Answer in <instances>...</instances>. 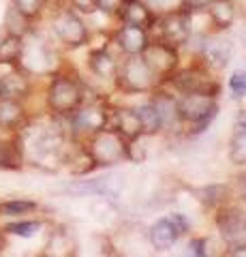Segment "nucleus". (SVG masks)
I'll return each mask as SVG.
<instances>
[{"instance_id": "1", "label": "nucleus", "mask_w": 246, "mask_h": 257, "mask_svg": "<svg viewBox=\"0 0 246 257\" xmlns=\"http://www.w3.org/2000/svg\"><path fill=\"white\" fill-rule=\"evenodd\" d=\"M82 86L71 77H54L47 90V105L56 114H73L82 105Z\"/></svg>"}, {"instance_id": "2", "label": "nucleus", "mask_w": 246, "mask_h": 257, "mask_svg": "<svg viewBox=\"0 0 246 257\" xmlns=\"http://www.w3.org/2000/svg\"><path fill=\"white\" fill-rule=\"evenodd\" d=\"M129 155L124 138L118 131H99L94 133V140L90 144V157L97 165H114Z\"/></svg>"}, {"instance_id": "3", "label": "nucleus", "mask_w": 246, "mask_h": 257, "mask_svg": "<svg viewBox=\"0 0 246 257\" xmlns=\"http://www.w3.org/2000/svg\"><path fill=\"white\" fill-rule=\"evenodd\" d=\"M216 114V96L205 92H186V96L178 103V116L186 122H208Z\"/></svg>"}, {"instance_id": "4", "label": "nucleus", "mask_w": 246, "mask_h": 257, "mask_svg": "<svg viewBox=\"0 0 246 257\" xmlns=\"http://www.w3.org/2000/svg\"><path fill=\"white\" fill-rule=\"evenodd\" d=\"M52 28H54V35L69 47H79L88 41V28H86V24L71 11L58 13L52 22Z\"/></svg>"}, {"instance_id": "5", "label": "nucleus", "mask_w": 246, "mask_h": 257, "mask_svg": "<svg viewBox=\"0 0 246 257\" xmlns=\"http://www.w3.org/2000/svg\"><path fill=\"white\" fill-rule=\"evenodd\" d=\"M141 54H144L141 58L146 60V64L152 69V73L156 77L169 75L178 64V56L173 52V47L165 45V43H148Z\"/></svg>"}, {"instance_id": "6", "label": "nucleus", "mask_w": 246, "mask_h": 257, "mask_svg": "<svg viewBox=\"0 0 246 257\" xmlns=\"http://www.w3.org/2000/svg\"><path fill=\"white\" fill-rule=\"evenodd\" d=\"M188 35H190V20L186 13H182L178 9V11H169L165 15V20L161 22V37L165 45H169V47L184 45Z\"/></svg>"}, {"instance_id": "7", "label": "nucleus", "mask_w": 246, "mask_h": 257, "mask_svg": "<svg viewBox=\"0 0 246 257\" xmlns=\"http://www.w3.org/2000/svg\"><path fill=\"white\" fill-rule=\"evenodd\" d=\"M122 82L133 92H144L156 82V75L146 64L144 58H131L122 67Z\"/></svg>"}, {"instance_id": "8", "label": "nucleus", "mask_w": 246, "mask_h": 257, "mask_svg": "<svg viewBox=\"0 0 246 257\" xmlns=\"http://www.w3.org/2000/svg\"><path fill=\"white\" fill-rule=\"evenodd\" d=\"M216 225L225 240H242L246 236V214L240 208H225L216 214Z\"/></svg>"}, {"instance_id": "9", "label": "nucleus", "mask_w": 246, "mask_h": 257, "mask_svg": "<svg viewBox=\"0 0 246 257\" xmlns=\"http://www.w3.org/2000/svg\"><path fill=\"white\" fill-rule=\"evenodd\" d=\"M176 86L182 92H205L212 96L218 94V82H214L203 71H197V69H188L184 73H180L176 77Z\"/></svg>"}, {"instance_id": "10", "label": "nucleus", "mask_w": 246, "mask_h": 257, "mask_svg": "<svg viewBox=\"0 0 246 257\" xmlns=\"http://www.w3.org/2000/svg\"><path fill=\"white\" fill-rule=\"evenodd\" d=\"M73 126L75 131L82 133H99L105 128L107 124V114L105 109H101L97 105H88V107H77L73 111Z\"/></svg>"}, {"instance_id": "11", "label": "nucleus", "mask_w": 246, "mask_h": 257, "mask_svg": "<svg viewBox=\"0 0 246 257\" xmlns=\"http://www.w3.org/2000/svg\"><path fill=\"white\" fill-rule=\"evenodd\" d=\"M24 122H26V109L22 101L13 96H0V128L18 131Z\"/></svg>"}, {"instance_id": "12", "label": "nucleus", "mask_w": 246, "mask_h": 257, "mask_svg": "<svg viewBox=\"0 0 246 257\" xmlns=\"http://www.w3.org/2000/svg\"><path fill=\"white\" fill-rule=\"evenodd\" d=\"M118 43H120V47L126 54L137 56V54H141L146 50V45L150 41H148L146 28L135 26V24H124V26L120 28V32H118Z\"/></svg>"}, {"instance_id": "13", "label": "nucleus", "mask_w": 246, "mask_h": 257, "mask_svg": "<svg viewBox=\"0 0 246 257\" xmlns=\"http://www.w3.org/2000/svg\"><path fill=\"white\" fill-rule=\"evenodd\" d=\"M180 236V231L176 229V225H173L169 219H161L152 225V229H150V242L156 251H167L176 244V240Z\"/></svg>"}, {"instance_id": "14", "label": "nucleus", "mask_w": 246, "mask_h": 257, "mask_svg": "<svg viewBox=\"0 0 246 257\" xmlns=\"http://www.w3.org/2000/svg\"><path fill=\"white\" fill-rule=\"evenodd\" d=\"M114 122H116V131L120 133L124 140L135 142L141 133H144L141 118L135 109H118L116 116H114Z\"/></svg>"}, {"instance_id": "15", "label": "nucleus", "mask_w": 246, "mask_h": 257, "mask_svg": "<svg viewBox=\"0 0 246 257\" xmlns=\"http://www.w3.org/2000/svg\"><path fill=\"white\" fill-rule=\"evenodd\" d=\"M203 54H205V60H208L212 67L225 69L229 58H231V43H229L227 39H214V41L205 45Z\"/></svg>"}, {"instance_id": "16", "label": "nucleus", "mask_w": 246, "mask_h": 257, "mask_svg": "<svg viewBox=\"0 0 246 257\" xmlns=\"http://www.w3.org/2000/svg\"><path fill=\"white\" fill-rule=\"evenodd\" d=\"M120 15H122L124 24H135V26H141V28H148L150 22H152V13H150L148 7L144 3H139V0L124 3Z\"/></svg>"}, {"instance_id": "17", "label": "nucleus", "mask_w": 246, "mask_h": 257, "mask_svg": "<svg viewBox=\"0 0 246 257\" xmlns=\"http://www.w3.org/2000/svg\"><path fill=\"white\" fill-rule=\"evenodd\" d=\"M75 242H73V238H71L67 231H54L52 238H50V242H47L45 246V255H73L75 251Z\"/></svg>"}, {"instance_id": "18", "label": "nucleus", "mask_w": 246, "mask_h": 257, "mask_svg": "<svg viewBox=\"0 0 246 257\" xmlns=\"http://www.w3.org/2000/svg\"><path fill=\"white\" fill-rule=\"evenodd\" d=\"M210 13L218 28H229L233 24V5L229 0H210Z\"/></svg>"}, {"instance_id": "19", "label": "nucleus", "mask_w": 246, "mask_h": 257, "mask_svg": "<svg viewBox=\"0 0 246 257\" xmlns=\"http://www.w3.org/2000/svg\"><path fill=\"white\" fill-rule=\"evenodd\" d=\"M22 148L15 142H0V170H20Z\"/></svg>"}, {"instance_id": "20", "label": "nucleus", "mask_w": 246, "mask_h": 257, "mask_svg": "<svg viewBox=\"0 0 246 257\" xmlns=\"http://www.w3.org/2000/svg\"><path fill=\"white\" fill-rule=\"evenodd\" d=\"M90 69L103 79L116 77V62L107 52H94L90 56Z\"/></svg>"}, {"instance_id": "21", "label": "nucleus", "mask_w": 246, "mask_h": 257, "mask_svg": "<svg viewBox=\"0 0 246 257\" xmlns=\"http://www.w3.org/2000/svg\"><path fill=\"white\" fill-rule=\"evenodd\" d=\"M154 109H156V116L161 120V126L163 124H171L178 116V103L171 99V96H158V99L152 103Z\"/></svg>"}, {"instance_id": "22", "label": "nucleus", "mask_w": 246, "mask_h": 257, "mask_svg": "<svg viewBox=\"0 0 246 257\" xmlns=\"http://www.w3.org/2000/svg\"><path fill=\"white\" fill-rule=\"evenodd\" d=\"M22 43H24V39L18 37V35H7V37H3V39H0V60L20 62Z\"/></svg>"}, {"instance_id": "23", "label": "nucleus", "mask_w": 246, "mask_h": 257, "mask_svg": "<svg viewBox=\"0 0 246 257\" xmlns=\"http://www.w3.org/2000/svg\"><path fill=\"white\" fill-rule=\"evenodd\" d=\"M35 210H37V204L28 202V199H11V202L0 204V216H22Z\"/></svg>"}, {"instance_id": "24", "label": "nucleus", "mask_w": 246, "mask_h": 257, "mask_svg": "<svg viewBox=\"0 0 246 257\" xmlns=\"http://www.w3.org/2000/svg\"><path fill=\"white\" fill-rule=\"evenodd\" d=\"M229 157L235 165H244L246 163V126H242L240 131L233 135L231 140V152H229Z\"/></svg>"}, {"instance_id": "25", "label": "nucleus", "mask_w": 246, "mask_h": 257, "mask_svg": "<svg viewBox=\"0 0 246 257\" xmlns=\"http://www.w3.org/2000/svg\"><path fill=\"white\" fill-rule=\"evenodd\" d=\"M139 118H141V126H144V133H156L158 128H161V120H158V116H156V109H154V105L150 103V105H144L139 111Z\"/></svg>"}, {"instance_id": "26", "label": "nucleus", "mask_w": 246, "mask_h": 257, "mask_svg": "<svg viewBox=\"0 0 246 257\" xmlns=\"http://www.w3.org/2000/svg\"><path fill=\"white\" fill-rule=\"evenodd\" d=\"M41 229V221H18V223H9L5 227V231H9L13 236H22V238H30Z\"/></svg>"}, {"instance_id": "27", "label": "nucleus", "mask_w": 246, "mask_h": 257, "mask_svg": "<svg viewBox=\"0 0 246 257\" xmlns=\"http://www.w3.org/2000/svg\"><path fill=\"white\" fill-rule=\"evenodd\" d=\"M11 3H13L15 9L24 15V18L33 20V18H37V15L43 11L45 0H11Z\"/></svg>"}, {"instance_id": "28", "label": "nucleus", "mask_w": 246, "mask_h": 257, "mask_svg": "<svg viewBox=\"0 0 246 257\" xmlns=\"http://www.w3.org/2000/svg\"><path fill=\"white\" fill-rule=\"evenodd\" d=\"M225 195H227V191L223 189V187H210V189H203L201 191V199L208 206H216V204H220L225 199Z\"/></svg>"}, {"instance_id": "29", "label": "nucleus", "mask_w": 246, "mask_h": 257, "mask_svg": "<svg viewBox=\"0 0 246 257\" xmlns=\"http://www.w3.org/2000/svg\"><path fill=\"white\" fill-rule=\"evenodd\" d=\"M146 7L154 11H178L182 7V0H146Z\"/></svg>"}, {"instance_id": "30", "label": "nucleus", "mask_w": 246, "mask_h": 257, "mask_svg": "<svg viewBox=\"0 0 246 257\" xmlns=\"http://www.w3.org/2000/svg\"><path fill=\"white\" fill-rule=\"evenodd\" d=\"M229 88L235 96H244L246 94V73H233V77L229 79Z\"/></svg>"}, {"instance_id": "31", "label": "nucleus", "mask_w": 246, "mask_h": 257, "mask_svg": "<svg viewBox=\"0 0 246 257\" xmlns=\"http://www.w3.org/2000/svg\"><path fill=\"white\" fill-rule=\"evenodd\" d=\"M71 3L84 13H92L94 9H99V0H71Z\"/></svg>"}, {"instance_id": "32", "label": "nucleus", "mask_w": 246, "mask_h": 257, "mask_svg": "<svg viewBox=\"0 0 246 257\" xmlns=\"http://www.w3.org/2000/svg\"><path fill=\"white\" fill-rule=\"evenodd\" d=\"M169 221H171L173 225H176V229L180 231V236H182V234H186L188 223H186V219H184L182 214H171V216H169Z\"/></svg>"}, {"instance_id": "33", "label": "nucleus", "mask_w": 246, "mask_h": 257, "mask_svg": "<svg viewBox=\"0 0 246 257\" xmlns=\"http://www.w3.org/2000/svg\"><path fill=\"white\" fill-rule=\"evenodd\" d=\"M210 5V0H182V7H186V9H205V7Z\"/></svg>"}, {"instance_id": "34", "label": "nucleus", "mask_w": 246, "mask_h": 257, "mask_svg": "<svg viewBox=\"0 0 246 257\" xmlns=\"http://www.w3.org/2000/svg\"><path fill=\"white\" fill-rule=\"evenodd\" d=\"M122 0H99V9H105V11H116L120 7Z\"/></svg>"}, {"instance_id": "35", "label": "nucleus", "mask_w": 246, "mask_h": 257, "mask_svg": "<svg viewBox=\"0 0 246 257\" xmlns=\"http://www.w3.org/2000/svg\"><path fill=\"white\" fill-rule=\"evenodd\" d=\"M190 253L193 255H203V240H195V242H190Z\"/></svg>"}, {"instance_id": "36", "label": "nucleus", "mask_w": 246, "mask_h": 257, "mask_svg": "<svg viewBox=\"0 0 246 257\" xmlns=\"http://www.w3.org/2000/svg\"><path fill=\"white\" fill-rule=\"evenodd\" d=\"M229 255H235V257H246V244H237V246H233L231 251H229Z\"/></svg>"}, {"instance_id": "37", "label": "nucleus", "mask_w": 246, "mask_h": 257, "mask_svg": "<svg viewBox=\"0 0 246 257\" xmlns=\"http://www.w3.org/2000/svg\"><path fill=\"white\" fill-rule=\"evenodd\" d=\"M7 248V236H5V229H0V253Z\"/></svg>"}, {"instance_id": "38", "label": "nucleus", "mask_w": 246, "mask_h": 257, "mask_svg": "<svg viewBox=\"0 0 246 257\" xmlns=\"http://www.w3.org/2000/svg\"><path fill=\"white\" fill-rule=\"evenodd\" d=\"M240 187H242V195L246 199V176H242V178H240Z\"/></svg>"}, {"instance_id": "39", "label": "nucleus", "mask_w": 246, "mask_h": 257, "mask_svg": "<svg viewBox=\"0 0 246 257\" xmlns=\"http://www.w3.org/2000/svg\"><path fill=\"white\" fill-rule=\"evenodd\" d=\"M122 3H129V0H122Z\"/></svg>"}, {"instance_id": "40", "label": "nucleus", "mask_w": 246, "mask_h": 257, "mask_svg": "<svg viewBox=\"0 0 246 257\" xmlns=\"http://www.w3.org/2000/svg\"><path fill=\"white\" fill-rule=\"evenodd\" d=\"M0 39H3V35H0Z\"/></svg>"}]
</instances>
